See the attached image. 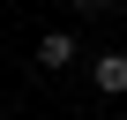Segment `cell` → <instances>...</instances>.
<instances>
[{
    "label": "cell",
    "mask_w": 127,
    "mask_h": 120,
    "mask_svg": "<svg viewBox=\"0 0 127 120\" xmlns=\"http://www.w3.org/2000/svg\"><path fill=\"white\" fill-rule=\"evenodd\" d=\"M97 90L105 98H127V53H97Z\"/></svg>",
    "instance_id": "6da1fadb"
},
{
    "label": "cell",
    "mask_w": 127,
    "mask_h": 120,
    "mask_svg": "<svg viewBox=\"0 0 127 120\" xmlns=\"http://www.w3.org/2000/svg\"><path fill=\"white\" fill-rule=\"evenodd\" d=\"M67 60H75V38L67 30H45L37 38V68H67Z\"/></svg>",
    "instance_id": "7a4b0ae2"
},
{
    "label": "cell",
    "mask_w": 127,
    "mask_h": 120,
    "mask_svg": "<svg viewBox=\"0 0 127 120\" xmlns=\"http://www.w3.org/2000/svg\"><path fill=\"white\" fill-rule=\"evenodd\" d=\"M75 8H82V15H105V8H112V0H75Z\"/></svg>",
    "instance_id": "3957f363"
}]
</instances>
